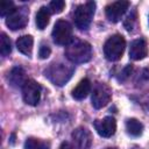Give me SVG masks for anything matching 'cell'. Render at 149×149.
I'll use <instances>...</instances> for the list:
<instances>
[{
    "label": "cell",
    "mask_w": 149,
    "mask_h": 149,
    "mask_svg": "<svg viewBox=\"0 0 149 149\" xmlns=\"http://www.w3.org/2000/svg\"><path fill=\"white\" fill-rule=\"evenodd\" d=\"M126 48V40L122 35L120 34H114L104 44V55L106 59L111 62H116L119 61L125 51Z\"/></svg>",
    "instance_id": "obj_3"
},
{
    "label": "cell",
    "mask_w": 149,
    "mask_h": 149,
    "mask_svg": "<svg viewBox=\"0 0 149 149\" xmlns=\"http://www.w3.org/2000/svg\"><path fill=\"white\" fill-rule=\"evenodd\" d=\"M50 54H51L50 47L47 45V44H41L40 50H38V57L41 59H45V58H48L50 56Z\"/></svg>",
    "instance_id": "obj_23"
},
{
    "label": "cell",
    "mask_w": 149,
    "mask_h": 149,
    "mask_svg": "<svg viewBox=\"0 0 149 149\" xmlns=\"http://www.w3.org/2000/svg\"><path fill=\"white\" fill-rule=\"evenodd\" d=\"M28 23V9L24 7H19L6 17V24L12 30L22 29Z\"/></svg>",
    "instance_id": "obj_8"
},
{
    "label": "cell",
    "mask_w": 149,
    "mask_h": 149,
    "mask_svg": "<svg viewBox=\"0 0 149 149\" xmlns=\"http://www.w3.org/2000/svg\"><path fill=\"white\" fill-rule=\"evenodd\" d=\"M50 21V10H49V7H41L37 13H36V19H35V22H36V26L40 30H43L48 23Z\"/></svg>",
    "instance_id": "obj_16"
},
{
    "label": "cell",
    "mask_w": 149,
    "mask_h": 149,
    "mask_svg": "<svg viewBox=\"0 0 149 149\" xmlns=\"http://www.w3.org/2000/svg\"><path fill=\"white\" fill-rule=\"evenodd\" d=\"M106 149H116V148H106Z\"/></svg>",
    "instance_id": "obj_26"
},
{
    "label": "cell",
    "mask_w": 149,
    "mask_h": 149,
    "mask_svg": "<svg viewBox=\"0 0 149 149\" xmlns=\"http://www.w3.org/2000/svg\"><path fill=\"white\" fill-rule=\"evenodd\" d=\"M135 15L133 16V15H128L127 16V19H126V21H125V28L128 30V31H130L132 29H133V26H134V22H135Z\"/></svg>",
    "instance_id": "obj_24"
},
{
    "label": "cell",
    "mask_w": 149,
    "mask_h": 149,
    "mask_svg": "<svg viewBox=\"0 0 149 149\" xmlns=\"http://www.w3.org/2000/svg\"><path fill=\"white\" fill-rule=\"evenodd\" d=\"M94 10H95V2L93 1H87L83 5L77 6L73 13V20L76 27L80 30H87L88 27L91 26Z\"/></svg>",
    "instance_id": "obj_4"
},
{
    "label": "cell",
    "mask_w": 149,
    "mask_h": 149,
    "mask_svg": "<svg viewBox=\"0 0 149 149\" xmlns=\"http://www.w3.org/2000/svg\"><path fill=\"white\" fill-rule=\"evenodd\" d=\"M64 54L71 63H86L92 58V47L86 41L74 38L66 45Z\"/></svg>",
    "instance_id": "obj_1"
},
{
    "label": "cell",
    "mask_w": 149,
    "mask_h": 149,
    "mask_svg": "<svg viewBox=\"0 0 149 149\" xmlns=\"http://www.w3.org/2000/svg\"><path fill=\"white\" fill-rule=\"evenodd\" d=\"M64 7H65V2L63 0H54L49 3V10L50 13H54V14L62 13Z\"/></svg>",
    "instance_id": "obj_22"
},
{
    "label": "cell",
    "mask_w": 149,
    "mask_h": 149,
    "mask_svg": "<svg viewBox=\"0 0 149 149\" xmlns=\"http://www.w3.org/2000/svg\"><path fill=\"white\" fill-rule=\"evenodd\" d=\"M22 97L27 105L36 106L41 99V86L33 79L26 80L22 86Z\"/></svg>",
    "instance_id": "obj_7"
},
{
    "label": "cell",
    "mask_w": 149,
    "mask_h": 149,
    "mask_svg": "<svg viewBox=\"0 0 149 149\" xmlns=\"http://www.w3.org/2000/svg\"><path fill=\"white\" fill-rule=\"evenodd\" d=\"M112 99V90L104 83H98L93 87L91 101L92 106L97 109L105 107Z\"/></svg>",
    "instance_id": "obj_6"
},
{
    "label": "cell",
    "mask_w": 149,
    "mask_h": 149,
    "mask_svg": "<svg viewBox=\"0 0 149 149\" xmlns=\"http://www.w3.org/2000/svg\"><path fill=\"white\" fill-rule=\"evenodd\" d=\"M52 40L56 44L68 45L72 40V26L65 20H58L52 29Z\"/></svg>",
    "instance_id": "obj_5"
},
{
    "label": "cell",
    "mask_w": 149,
    "mask_h": 149,
    "mask_svg": "<svg viewBox=\"0 0 149 149\" xmlns=\"http://www.w3.org/2000/svg\"><path fill=\"white\" fill-rule=\"evenodd\" d=\"M136 84H139L141 88L149 87V70H148V69H143V70L140 72L139 77H137Z\"/></svg>",
    "instance_id": "obj_21"
},
{
    "label": "cell",
    "mask_w": 149,
    "mask_h": 149,
    "mask_svg": "<svg viewBox=\"0 0 149 149\" xmlns=\"http://www.w3.org/2000/svg\"><path fill=\"white\" fill-rule=\"evenodd\" d=\"M73 66L64 63H52L45 70V77L55 85L63 86L70 80L73 73Z\"/></svg>",
    "instance_id": "obj_2"
},
{
    "label": "cell",
    "mask_w": 149,
    "mask_h": 149,
    "mask_svg": "<svg viewBox=\"0 0 149 149\" xmlns=\"http://www.w3.org/2000/svg\"><path fill=\"white\" fill-rule=\"evenodd\" d=\"M90 91H91V81L87 78H84L72 90V93L71 94H72V97L76 100H81V99H84V98L87 97V94L90 93Z\"/></svg>",
    "instance_id": "obj_15"
},
{
    "label": "cell",
    "mask_w": 149,
    "mask_h": 149,
    "mask_svg": "<svg viewBox=\"0 0 149 149\" xmlns=\"http://www.w3.org/2000/svg\"><path fill=\"white\" fill-rule=\"evenodd\" d=\"M126 129L132 136H140L143 132V125L137 119L130 118L126 121Z\"/></svg>",
    "instance_id": "obj_17"
},
{
    "label": "cell",
    "mask_w": 149,
    "mask_h": 149,
    "mask_svg": "<svg viewBox=\"0 0 149 149\" xmlns=\"http://www.w3.org/2000/svg\"><path fill=\"white\" fill-rule=\"evenodd\" d=\"M93 126L97 133L102 137H111L116 130V121L113 116H105L102 119H98L94 121Z\"/></svg>",
    "instance_id": "obj_10"
},
{
    "label": "cell",
    "mask_w": 149,
    "mask_h": 149,
    "mask_svg": "<svg viewBox=\"0 0 149 149\" xmlns=\"http://www.w3.org/2000/svg\"><path fill=\"white\" fill-rule=\"evenodd\" d=\"M24 148L26 149H49V144L38 139L29 137L24 143Z\"/></svg>",
    "instance_id": "obj_18"
},
{
    "label": "cell",
    "mask_w": 149,
    "mask_h": 149,
    "mask_svg": "<svg viewBox=\"0 0 149 149\" xmlns=\"http://www.w3.org/2000/svg\"><path fill=\"white\" fill-rule=\"evenodd\" d=\"M15 9L14 2L9 0H3L0 2V15L3 17H7L13 10Z\"/></svg>",
    "instance_id": "obj_20"
},
{
    "label": "cell",
    "mask_w": 149,
    "mask_h": 149,
    "mask_svg": "<svg viewBox=\"0 0 149 149\" xmlns=\"http://www.w3.org/2000/svg\"><path fill=\"white\" fill-rule=\"evenodd\" d=\"M148 55V45L147 42L142 38H137L132 41L129 47V57L133 61H141L146 58Z\"/></svg>",
    "instance_id": "obj_12"
},
{
    "label": "cell",
    "mask_w": 149,
    "mask_h": 149,
    "mask_svg": "<svg viewBox=\"0 0 149 149\" xmlns=\"http://www.w3.org/2000/svg\"><path fill=\"white\" fill-rule=\"evenodd\" d=\"M26 73H24V71H23V69H21V68H19V66H15V68H13L10 71H9V73H8V76H7V79H8V83L12 85V86H14V87H19V86H23V84L26 83V76H24Z\"/></svg>",
    "instance_id": "obj_13"
},
{
    "label": "cell",
    "mask_w": 149,
    "mask_h": 149,
    "mask_svg": "<svg viewBox=\"0 0 149 149\" xmlns=\"http://www.w3.org/2000/svg\"><path fill=\"white\" fill-rule=\"evenodd\" d=\"M129 1H114L109 5L106 6L105 8V13H106V17L108 19V21L111 22H118L121 20V17L123 16V14L127 12L128 7H129Z\"/></svg>",
    "instance_id": "obj_9"
},
{
    "label": "cell",
    "mask_w": 149,
    "mask_h": 149,
    "mask_svg": "<svg viewBox=\"0 0 149 149\" xmlns=\"http://www.w3.org/2000/svg\"><path fill=\"white\" fill-rule=\"evenodd\" d=\"M58 149H73V147H72V144L69 143V142H63V143L59 146Z\"/></svg>",
    "instance_id": "obj_25"
},
{
    "label": "cell",
    "mask_w": 149,
    "mask_h": 149,
    "mask_svg": "<svg viewBox=\"0 0 149 149\" xmlns=\"http://www.w3.org/2000/svg\"><path fill=\"white\" fill-rule=\"evenodd\" d=\"M0 52L3 57L8 56L12 52V42L5 33L1 34V38H0Z\"/></svg>",
    "instance_id": "obj_19"
},
{
    "label": "cell",
    "mask_w": 149,
    "mask_h": 149,
    "mask_svg": "<svg viewBox=\"0 0 149 149\" xmlns=\"http://www.w3.org/2000/svg\"><path fill=\"white\" fill-rule=\"evenodd\" d=\"M72 139L78 149H91L93 136L85 127H78L72 132Z\"/></svg>",
    "instance_id": "obj_11"
},
{
    "label": "cell",
    "mask_w": 149,
    "mask_h": 149,
    "mask_svg": "<svg viewBox=\"0 0 149 149\" xmlns=\"http://www.w3.org/2000/svg\"><path fill=\"white\" fill-rule=\"evenodd\" d=\"M33 44H34V38L31 35H22L17 38L16 41V48L17 50L26 55V56H30L33 52Z\"/></svg>",
    "instance_id": "obj_14"
}]
</instances>
